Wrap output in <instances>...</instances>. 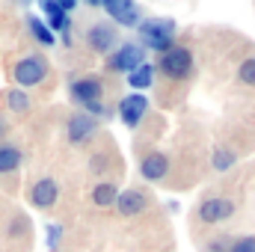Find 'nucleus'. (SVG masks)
Returning <instances> with one entry per match:
<instances>
[{
	"instance_id": "nucleus-1",
	"label": "nucleus",
	"mask_w": 255,
	"mask_h": 252,
	"mask_svg": "<svg viewBox=\"0 0 255 252\" xmlns=\"http://www.w3.org/2000/svg\"><path fill=\"white\" fill-rule=\"evenodd\" d=\"M175 24L172 21H163V18H148V21H139V36H142V48H151V51H172L175 48Z\"/></svg>"
},
{
	"instance_id": "nucleus-2",
	"label": "nucleus",
	"mask_w": 255,
	"mask_h": 252,
	"mask_svg": "<svg viewBox=\"0 0 255 252\" xmlns=\"http://www.w3.org/2000/svg\"><path fill=\"white\" fill-rule=\"evenodd\" d=\"M15 83L21 86V89H27V86H39L45 77H48V60L45 57H39V54H30V57H21L18 63H15Z\"/></svg>"
},
{
	"instance_id": "nucleus-3",
	"label": "nucleus",
	"mask_w": 255,
	"mask_h": 252,
	"mask_svg": "<svg viewBox=\"0 0 255 252\" xmlns=\"http://www.w3.org/2000/svg\"><path fill=\"white\" fill-rule=\"evenodd\" d=\"M157 68H160V71H163V77H169V80H184V77L193 71V54L187 51V48L175 45L172 51L160 54Z\"/></svg>"
},
{
	"instance_id": "nucleus-4",
	"label": "nucleus",
	"mask_w": 255,
	"mask_h": 252,
	"mask_svg": "<svg viewBox=\"0 0 255 252\" xmlns=\"http://www.w3.org/2000/svg\"><path fill=\"white\" fill-rule=\"evenodd\" d=\"M139 65H145V48H142V45H133V42L116 48V54L107 60V68H110V71H125V74L136 71Z\"/></svg>"
},
{
	"instance_id": "nucleus-5",
	"label": "nucleus",
	"mask_w": 255,
	"mask_h": 252,
	"mask_svg": "<svg viewBox=\"0 0 255 252\" xmlns=\"http://www.w3.org/2000/svg\"><path fill=\"white\" fill-rule=\"evenodd\" d=\"M235 202L232 199H223V196H214V199H205L202 205H199V220L205 223V226H214V223H223V220H229L232 214H235Z\"/></svg>"
},
{
	"instance_id": "nucleus-6",
	"label": "nucleus",
	"mask_w": 255,
	"mask_h": 252,
	"mask_svg": "<svg viewBox=\"0 0 255 252\" xmlns=\"http://www.w3.org/2000/svg\"><path fill=\"white\" fill-rule=\"evenodd\" d=\"M104 6V12L116 21V24H122V27H139V6L136 3H130V0H104L101 3Z\"/></svg>"
},
{
	"instance_id": "nucleus-7",
	"label": "nucleus",
	"mask_w": 255,
	"mask_h": 252,
	"mask_svg": "<svg viewBox=\"0 0 255 252\" xmlns=\"http://www.w3.org/2000/svg\"><path fill=\"white\" fill-rule=\"evenodd\" d=\"M101 95H104V83H101V77H80V80L71 83V98H74L77 104H83V107L101 101Z\"/></svg>"
},
{
	"instance_id": "nucleus-8",
	"label": "nucleus",
	"mask_w": 255,
	"mask_h": 252,
	"mask_svg": "<svg viewBox=\"0 0 255 252\" xmlns=\"http://www.w3.org/2000/svg\"><path fill=\"white\" fill-rule=\"evenodd\" d=\"M145 110H148V101H145L139 92L125 95V98L119 101V119H122L128 127H139L142 116H145Z\"/></svg>"
},
{
	"instance_id": "nucleus-9",
	"label": "nucleus",
	"mask_w": 255,
	"mask_h": 252,
	"mask_svg": "<svg viewBox=\"0 0 255 252\" xmlns=\"http://www.w3.org/2000/svg\"><path fill=\"white\" fill-rule=\"evenodd\" d=\"M95 130H98V122H95L89 113H74V116L68 119V127H65V133H68V139H71L74 145H80V142L92 139V136H95Z\"/></svg>"
},
{
	"instance_id": "nucleus-10",
	"label": "nucleus",
	"mask_w": 255,
	"mask_h": 252,
	"mask_svg": "<svg viewBox=\"0 0 255 252\" xmlns=\"http://www.w3.org/2000/svg\"><path fill=\"white\" fill-rule=\"evenodd\" d=\"M57 199H60V184L54 181V178H39L33 187H30V205H36V208H54L57 205Z\"/></svg>"
},
{
	"instance_id": "nucleus-11",
	"label": "nucleus",
	"mask_w": 255,
	"mask_h": 252,
	"mask_svg": "<svg viewBox=\"0 0 255 252\" xmlns=\"http://www.w3.org/2000/svg\"><path fill=\"white\" fill-rule=\"evenodd\" d=\"M86 42H89L92 51L107 54V51H113V45H116V30H113L110 24H92V27L86 30Z\"/></svg>"
},
{
	"instance_id": "nucleus-12",
	"label": "nucleus",
	"mask_w": 255,
	"mask_h": 252,
	"mask_svg": "<svg viewBox=\"0 0 255 252\" xmlns=\"http://www.w3.org/2000/svg\"><path fill=\"white\" fill-rule=\"evenodd\" d=\"M166 172H169V157H166V154H160V151L145 154V157H142V163H139V175H142L145 181H163V178H166Z\"/></svg>"
},
{
	"instance_id": "nucleus-13",
	"label": "nucleus",
	"mask_w": 255,
	"mask_h": 252,
	"mask_svg": "<svg viewBox=\"0 0 255 252\" xmlns=\"http://www.w3.org/2000/svg\"><path fill=\"white\" fill-rule=\"evenodd\" d=\"M145 205H148V196H145V193H139V190H125V193H119L116 211H119L122 217H136V214L145 211Z\"/></svg>"
},
{
	"instance_id": "nucleus-14",
	"label": "nucleus",
	"mask_w": 255,
	"mask_h": 252,
	"mask_svg": "<svg viewBox=\"0 0 255 252\" xmlns=\"http://www.w3.org/2000/svg\"><path fill=\"white\" fill-rule=\"evenodd\" d=\"M42 12L48 15V24H51V33L54 30H71V21L65 18V9H63V3H54V0H45L42 3Z\"/></svg>"
},
{
	"instance_id": "nucleus-15",
	"label": "nucleus",
	"mask_w": 255,
	"mask_h": 252,
	"mask_svg": "<svg viewBox=\"0 0 255 252\" xmlns=\"http://www.w3.org/2000/svg\"><path fill=\"white\" fill-rule=\"evenodd\" d=\"M92 202H95L98 208H116V202H119V187H116L113 181L95 184V187H92Z\"/></svg>"
},
{
	"instance_id": "nucleus-16",
	"label": "nucleus",
	"mask_w": 255,
	"mask_h": 252,
	"mask_svg": "<svg viewBox=\"0 0 255 252\" xmlns=\"http://www.w3.org/2000/svg\"><path fill=\"white\" fill-rule=\"evenodd\" d=\"M21 160H24V154H21L15 145H9V142H3V145H0V175L15 172V169L21 166Z\"/></svg>"
},
{
	"instance_id": "nucleus-17",
	"label": "nucleus",
	"mask_w": 255,
	"mask_h": 252,
	"mask_svg": "<svg viewBox=\"0 0 255 252\" xmlns=\"http://www.w3.org/2000/svg\"><path fill=\"white\" fill-rule=\"evenodd\" d=\"M151 77H154V68L145 63V65H139L136 71H130V74H128V86H133L136 92H142V89H148V86H151Z\"/></svg>"
},
{
	"instance_id": "nucleus-18",
	"label": "nucleus",
	"mask_w": 255,
	"mask_h": 252,
	"mask_svg": "<svg viewBox=\"0 0 255 252\" xmlns=\"http://www.w3.org/2000/svg\"><path fill=\"white\" fill-rule=\"evenodd\" d=\"M6 107L15 110V113H27V110H30L27 92H24V89H9V92H6Z\"/></svg>"
},
{
	"instance_id": "nucleus-19",
	"label": "nucleus",
	"mask_w": 255,
	"mask_h": 252,
	"mask_svg": "<svg viewBox=\"0 0 255 252\" xmlns=\"http://www.w3.org/2000/svg\"><path fill=\"white\" fill-rule=\"evenodd\" d=\"M30 33H33V36H36V42H39V45H45V48L57 42V39H54V33H51V27H45L39 18H30Z\"/></svg>"
},
{
	"instance_id": "nucleus-20",
	"label": "nucleus",
	"mask_w": 255,
	"mask_h": 252,
	"mask_svg": "<svg viewBox=\"0 0 255 252\" xmlns=\"http://www.w3.org/2000/svg\"><path fill=\"white\" fill-rule=\"evenodd\" d=\"M235 151L232 148H217V154H214V169H220V172H226V169H232L235 166Z\"/></svg>"
},
{
	"instance_id": "nucleus-21",
	"label": "nucleus",
	"mask_w": 255,
	"mask_h": 252,
	"mask_svg": "<svg viewBox=\"0 0 255 252\" xmlns=\"http://www.w3.org/2000/svg\"><path fill=\"white\" fill-rule=\"evenodd\" d=\"M238 77H241L247 86H255V57H250V60H244V63H241Z\"/></svg>"
},
{
	"instance_id": "nucleus-22",
	"label": "nucleus",
	"mask_w": 255,
	"mask_h": 252,
	"mask_svg": "<svg viewBox=\"0 0 255 252\" xmlns=\"http://www.w3.org/2000/svg\"><path fill=\"white\" fill-rule=\"evenodd\" d=\"M229 252H255V238H253V235H247V238L232 241V250H229Z\"/></svg>"
},
{
	"instance_id": "nucleus-23",
	"label": "nucleus",
	"mask_w": 255,
	"mask_h": 252,
	"mask_svg": "<svg viewBox=\"0 0 255 252\" xmlns=\"http://www.w3.org/2000/svg\"><path fill=\"white\" fill-rule=\"evenodd\" d=\"M229 250H232V241L229 238H214L208 244V252H229Z\"/></svg>"
},
{
	"instance_id": "nucleus-24",
	"label": "nucleus",
	"mask_w": 255,
	"mask_h": 252,
	"mask_svg": "<svg viewBox=\"0 0 255 252\" xmlns=\"http://www.w3.org/2000/svg\"><path fill=\"white\" fill-rule=\"evenodd\" d=\"M60 235H63V229H60V226H48V250H57Z\"/></svg>"
},
{
	"instance_id": "nucleus-25",
	"label": "nucleus",
	"mask_w": 255,
	"mask_h": 252,
	"mask_svg": "<svg viewBox=\"0 0 255 252\" xmlns=\"http://www.w3.org/2000/svg\"><path fill=\"white\" fill-rule=\"evenodd\" d=\"M86 110H89V116H104V107H101V101H95V104H89Z\"/></svg>"
},
{
	"instance_id": "nucleus-26",
	"label": "nucleus",
	"mask_w": 255,
	"mask_h": 252,
	"mask_svg": "<svg viewBox=\"0 0 255 252\" xmlns=\"http://www.w3.org/2000/svg\"><path fill=\"white\" fill-rule=\"evenodd\" d=\"M3 130H6V125H3V119H0V136H3Z\"/></svg>"
}]
</instances>
